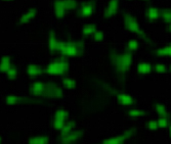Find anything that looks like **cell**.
<instances>
[{"label": "cell", "mask_w": 171, "mask_h": 144, "mask_svg": "<svg viewBox=\"0 0 171 144\" xmlns=\"http://www.w3.org/2000/svg\"><path fill=\"white\" fill-rule=\"evenodd\" d=\"M168 29H169V31H170V32H171V24H170V25H169V28H168Z\"/></svg>", "instance_id": "cell-37"}, {"label": "cell", "mask_w": 171, "mask_h": 144, "mask_svg": "<svg viewBox=\"0 0 171 144\" xmlns=\"http://www.w3.org/2000/svg\"><path fill=\"white\" fill-rule=\"evenodd\" d=\"M28 142L29 144H47L48 138L45 135H36L30 137Z\"/></svg>", "instance_id": "cell-19"}, {"label": "cell", "mask_w": 171, "mask_h": 144, "mask_svg": "<svg viewBox=\"0 0 171 144\" xmlns=\"http://www.w3.org/2000/svg\"><path fill=\"white\" fill-rule=\"evenodd\" d=\"M169 134H170V136H171V125L169 126Z\"/></svg>", "instance_id": "cell-36"}, {"label": "cell", "mask_w": 171, "mask_h": 144, "mask_svg": "<svg viewBox=\"0 0 171 144\" xmlns=\"http://www.w3.org/2000/svg\"><path fill=\"white\" fill-rule=\"evenodd\" d=\"M27 73H28L30 77L36 78V77H38L42 74V69L38 65H36V63H30L28 68H27Z\"/></svg>", "instance_id": "cell-16"}, {"label": "cell", "mask_w": 171, "mask_h": 144, "mask_svg": "<svg viewBox=\"0 0 171 144\" xmlns=\"http://www.w3.org/2000/svg\"><path fill=\"white\" fill-rule=\"evenodd\" d=\"M123 22H124L125 28L128 30L129 32L133 33V34H137V35L142 34V29H140L139 23L133 15H125L124 16Z\"/></svg>", "instance_id": "cell-4"}, {"label": "cell", "mask_w": 171, "mask_h": 144, "mask_svg": "<svg viewBox=\"0 0 171 144\" xmlns=\"http://www.w3.org/2000/svg\"><path fill=\"white\" fill-rule=\"evenodd\" d=\"M133 134V131L131 129L126 130L125 132H123L121 135L115 136V137H111L106 140H103L102 144H122L124 140L128 139L130 136Z\"/></svg>", "instance_id": "cell-7"}, {"label": "cell", "mask_w": 171, "mask_h": 144, "mask_svg": "<svg viewBox=\"0 0 171 144\" xmlns=\"http://www.w3.org/2000/svg\"><path fill=\"white\" fill-rule=\"evenodd\" d=\"M69 61L66 57H58L50 61L45 69V72L50 76H63L69 71Z\"/></svg>", "instance_id": "cell-2"}, {"label": "cell", "mask_w": 171, "mask_h": 144, "mask_svg": "<svg viewBox=\"0 0 171 144\" xmlns=\"http://www.w3.org/2000/svg\"><path fill=\"white\" fill-rule=\"evenodd\" d=\"M113 66L119 73H125L131 66L132 54L128 51L117 52L112 56Z\"/></svg>", "instance_id": "cell-1"}, {"label": "cell", "mask_w": 171, "mask_h": 144, "mask_svg": "<svg viewBox=\"0 0 171 144\" xmlns=\"http://www.w3.org/2000/svg\"><path fill=\"white\" fill-rule=\"evenodd\" d=\"M74 128H75V124H74V122H72V121H68V122H66V124L62 128L61 134H67V133L71 132V131H73V130H75Z\"/></svg>", "instance_id": "cell-25"}, {"label": "cell", "mask_w": 171, "mask_h": 144, "mask_svg": "<svg viewBox=\"0 0 171 144\" xmlns=\"http://www.w3.org/2000/svg\"><path fill=\"white\" fill-rule=\"evenodd\" d=\"M68 118V112L64 108H59L55 113V116H53V128L58 131H61L64 125L66 124V119Z\"/></svg>", "instance_id": "cell-5"}, {"label": "cell", "mask_w": 171, "mask_h": 144, "mask_svg": "<svg viewBox=\"0 0 171 144\" xmlns=\"http://www.w3.org/2000/svg\"><path fill=\"white\" fill-rule=\"evenodd\" d=\"M93 39H94L95 41H98V42L103 41V40L105 39V34H103V32L98 30V31H96L94 34H93Z\"/></svg>", "instance_id": "cell-34"}, {"label": "cell", "mask_w": 171, "mask_h": 144, "mask_svg": "<svg viewBox=\"0 0 171 144\" xmlns=\"http://www.w3.org/2000/svg\"><path fill=\"white\" fill-rule=\"evenodd\" d=\"M64 57H74L80 54L81 52V46L75 42H66L59 41V51Z\"/></svg>", "instance_id": "cell-3"}, {"label": "cell", "mask_w": 171, "mask_h": 144, "mask_svg": "<svg viewBox=\"0 0 171 144\" xmlns=\"http://www.w3.org/2000/svg\"><path fill=\"white\" fill-rule=\"evenodd\" d=\"M46 87H47V84L43 83L41 81L35 82L30 86V91H31L32 94L34 95H41L43 93H45L46 91Z\"/></svg>", "instance_id": "cell-13"}, {"label": "cell", "mask_w": 171, "mask_h": 144, "mask_svg": "<svg viewBox=\"0 0 171 144\" xmlns=\"http://www.w3.org/2000/svg\"><path fill=\"white\" fill-rule=\"evenodd\" d=\"M96 31H98V30H96V27L92 24L84 25L82 27V30H81L82 34L84 36H93V34H94Z\"/></svg>", "instance_id": "cell-21"}, {"label": "cell", "mask_w": 171, "mask_h": 144, "mask_svg": "<svg viewBox=\"0 0 171 144\" xmlns=\"http://www.w3.org/2000/svg\"><path fill=\"white\" fill-rule=\"evenodd\" d=\"M63 86L65 87L66 89H69V90H72L76 87V81L74 80L71 77H66V78L63 79Z\"/></svg>", "instance_id": "cell-23"}, {"label": "cell", "mask_w": 171, "mask_h": 144, "mask_svg": "<svg viewBox=\"0 0 171 144\" xmlns=\"http://www.w3.org/2000/svg\"><path fill=\"white\" fill-rule=\"evenodd\" d=\"M161 18L165 23H168L170 25L171 24V9H165L161 12Z\"/></svg>", "instance_id": "cell-28"}, {"label": "cell", "mask_w": 171, "mask_h": 144, "mask_svg": "<svg viewBox=\"0 0 171 144\" xmlns=\"http://www.w3.org/2000/svg\"><path fill=\"white\" fill-rule=\"evenodd\" d=\"M137 71L142 75H147V74H150L152 71V66H151L150 63H147L146 61H142L137 65Z\"/></svg>", "instance_id": "cell-20"}, {"label": "cell", "mask_w": 171, "mask_h": 144, "mask_svg": "<svg viewBox=\"0 0 171 144\" xmlns=\"http://www.w3.org/2000/svg\"><path fill=\"white\" fill-rule=\"evenodd\" d=\"M156 54L159 56H170L171 57V44L163 46V47L156 50Z\"/></svg>", "instance_id": "cell-24"}, {"label": "cell", "mask_w": 171, "mask_h": 144, "mask_svg": "<svg viewBox=\"0 0 171 144\" xmlns=\"http://www.w3.org/2000/svg\"><path fill=\"white\" fill-rule=\"evenodd\" d=\"M157 123H158V127L161 129L167 128V127L170 126L168 116H160V118L157 120Z\"/></svg>", "instance_id": "cell-27"}, {"label": "cell", "mask_w": 171, "mask_h": 144, "mask_svg": "<svg viewBox=\"0 0 171 144\" xmlns=\"http://www.w3.org/2000/svg\"><path fill=\"white\" fill-rule=\"evenodd\" d=\"M47 45H48V49L51 52H58L59 51V41L58 38L55 37L53 31H49L48 33V38H47Z\"/></svg>", "instance_id": "cell-12"}, {"label": "cell", "mask_w": 171, "mask_h": 144, "mask_svg": "<svg viewBox=\"0 0 171 144\" xmlns=\"http://www.w3.org/2000/svg\"><path fill=\"white\" fill-rule=\"evenodd\" d=\"M137 48H138V42H137V40L132 39L127 43V49H128L130 52L135 51Z\"/></svg>", "instance_id": "cell-30"}, {"label": "cell", "mask_w": 171, "mask_h": 144, "mask_svg": "<svg viewBox=\"0 0 171 144\" xmlns=\"http://www.w3.org/2000/svg\"><path fill=\"white\" fill-rule=\"evenodd\" d=\"M81 136L82 132L80 130H73L67 134H61L59 140L62 144H74L81 138Z\"/></svg>", "instance_id": "cell-6"}, {"label": "cell", "mask_w": 171, "mask_h": 144, "mask_svg": "<svg viewBox=\"0 0 171 144\" xmlns=\"http://www.w3.org/2000/svg\"><path fill=\"white\" fill-rule=\"evenodd\" d=\"M155 71L157 73H160V74L165 73L166 72V66H165L164 63H157V65L155 66Z\"/></svg>", "instance_id": "cell-35"}, {"label": "cell", "mask_w": 171, "mask_h": 144, "mask_svg": "<svg viewBox=\"0 0 171 144\" xmlns=\"http://www.w3.org/2000/svg\"><path fill=\"white\" fill-rule=\"evenodd\" d=\"M94 12V3L93 2H84L80 5L78 13L82 18H88Z\"/></svg>", "instance_id": "cell-9"}, {"label": "cell", "mask_w": 171, "mask_h": 144, "mask_svg": "<svg viewBox=\"0 0 171 144\" xmlns=\"http://www.w3.org/2000/svg\"><path fill=\"white\" fill-rule=\"evenodd\" d=\"M147 128L149 129L150 131H155L157 128H159L157 121L156 120H152V121H150V122H147Z\"/></svg>", "instance_id": "cell-33"}, {"label": "cell", "mask_w": 171, "mask_h": 144, "mask_svg": "<svg viewBox=\"0 0 171 144\" xmlns=\"http://www.w3.org/2000/svg\"><path fill=\"white\" fill-rule=\"evenodd\" d=\"M18 102H19V97L15 94H8L5 97V103L7 105H11V106L15 105Z\"/></svg>", "instance_id": "cell-26"}, {"label": "cell", "mask_w": 171, "mask_h": 144, "mask_svg": "<svg viewBox=\"0 0 171 144\" xmlns=\"http://www.w3.org/2000/svg\"><path fill=\"white\" fill-rule=\"evenodd\" d=\"M119 8V2L117 0H111V1L107 4L103 11V15L106 19H110L116 15V12L118 11Z\"/></svg>", "instance_id": "cell-10"}, {"label": "cell", "mask_w": 171, "mask_h": 144, "mask_svg": "<svg viewBox=\"0 0 171 144\" xmlns=\"http://www.w3.org/2000/svg\"><path fill=\"white\" fill-rule=\"evenodd\" d=\"M169 69H170V71H171V65H170V68Z\"/></svg>", "instance_id": "cell-38"}, {"label": "cell", "mask_w": 171, "mask_h": 144, "mask_svg": "<svg viewBox=\"0 0 171 144\" xmlns=\"http://www.w3.org/2000/svg\"><path fill=\"white\" fill-rule=\"evenodd\" d=\"M5 75H6V77H7L8 79H11V80L15 79L16 76H18V69H16L15 66H12L11 68L5 73Z\"/></svg>", "instance_id": "cell-29"}, {"label": "cell", "mask_w": 171, "mask_h": 144, "mask_svg": "<svg viewBox=\"0 0 171 144\" xmlns=\"http://www.w3.org/2000/svg\"><path fill=\"white\" fill-rule=\"evenodd\" d=\"M45 94L49 98H61L64 95V91L61 87H59L55 83H49V84H47V87H46Z\"/></svg>", "instance_id": "cell-8"}, {"label": "cell", "mask_w": 171, "mask_h": 144, "mask_svg": "<svg viewBox=\"0 0 171 144\" xmlns=\"http://www.w3.org/2000/svg\"><path fill=\"white\" fill-rule=\"evenodd\" d=\"M37 15V11L35 8H30L27 11H25L20 18V23L21 24H28L35 18Z\"/></svg>", "instance_id": "cell-14"}, {"label": "cell", "mask_w": 171, "mask_h": 144, "mask_svg": "<svg viewBox=\"0 0 171 144\" xmlns=\"http://www.w3.org/2000/svg\"><path fill=\"white\" fill-rule=\"evenodd\" d=\"M64 3H65L67 11H73L77 7V2L74 0H64Z\"/></svg>", "instance_id": "cell-31"}, {"label": "cell", "mask_w": 171, "mask_h": 144, "mask_svg": "<svg viewBox=\"0 0 171 144\" xmlns=\"http://www.w3.org/2000/svg\"><path fill=\"white\" fill-rule=\"evenodd\" d=\"M128 113L130 116H132V118H136V116L143 115V110L139 109V108H131L128 112Z\"/></svg>", "instance_id": "cell-32"}, {"label": "cell", "mask_w": 171, "mask_h": 144, "mask_svg": "<svg viewBox=\"0 0 171 144\" xmlns=\"http://www.w3.org/2000/svg\"><path fill=\"white\" fill-rule=\"evenodd\" d=\"M161 15V11L156 7H151L146 11V16L149 21H156Z\"/></svg>", "instance_id": "cell-18"}, {"label": "cell", "mask_w": 171, "mask_h": 144, "mask_svg": "<svg viewBox=\"0 0 171 144\" xmlns=\"http://www.w3.org/2000/svg\"><path fill=\"white\" fill-rule=\"evenodd\" d=\"M53 11H55V15L58 19H63L66 15V12L68 11L64 3V0H56L53 3Z\"/></svg>", "instance_id": "cell-11"}, {"label": "cell", "mask_w": 171, "mask_h": 144, "mask_svg": "<svg viewBox=\"0 0 171 144\" xmlns=\"http://www.w3.org/2000/svg\"><path fill=\"white\" fill-rule=\"evenodd\" d=\"M117 98H118L119 103L122 105H131L134 103V99L132 98V96L127 93H119Z\"/></svg>", "instance_id": "cell-15"}, {"label": "cell", "mask_w": 171, "mask_h": 144, "mask_svg": "<svg viewBox=\"0 0 171 144\" xmlns=\"http://www.w3.org/2000/svg\"><path fill=\"white\" fill-rule=\"evenodd\" d=\"M12 66V63H11V59L9 56L7 55H4L1 57V60H0V70L1 72L3 73H6Z\"/></svg>", "instance_id": "cell-17"}, {"label": "cell", "mask_w": 171, "mask_h": 144, "mask_svg": "<svg viewBox=\"0 0 171 144\" xmlns=\"http://www.w3.org/2000/svg\"><path fill=\"white\" fill-rule=\"evenodd\" d=\"M154 109H155V112L158 113L160 116H167V115H168V110H167L166 106L161 102L155 103Z\"/></svg>", "instance_id": "cell-22"}]
</instances>
